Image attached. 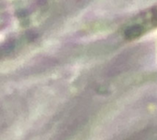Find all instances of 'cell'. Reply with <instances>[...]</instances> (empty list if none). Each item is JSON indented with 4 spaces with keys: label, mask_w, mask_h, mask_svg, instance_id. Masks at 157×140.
<instances>
[{
    "label": "cell",
    "mask_w": 157,
    "mask_h": 140,
    "mask_svg": "<svg viewBox=\"0 0 157 140\" xmlns=\"http://www.w3.org/2000/svg\"><path fill=\"white\" fill-rule=\"evenodd\" d=\"M144 33H145L144 28L142 26H140L138 23H134L132 26L127 27V28L124 31V37L128 40H132L141 37Z\"/></svg>",
    "instance_id": "cell-1"
}]
</instances>
